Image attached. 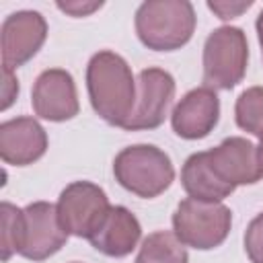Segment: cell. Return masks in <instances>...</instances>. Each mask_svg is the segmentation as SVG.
I'll list each match as a JSON object with an SVG mask.
<instances>
[{"instance_id":"cell-1","label":"cell","mask_w":263,"mask_h":263,"mask_svg":"<svg viewBox=\"0 0 263 263\" xmlns=\"http://www.w3.org/2000/svg\"><path fill=\"white\" fill-rule=\"evenodd\" d=\"M86 90L95 113L123 127L136 105V80L129 64L115 51H97L86 66Z\"/></svg>"},{"instance_id":"cell-2","label":"cell","mask_w":263,"mask_h":263,"mask_svg":"<svg viewBox=\"0 0 263 263\" xmlns=\"http://www.w3.org/2000/svg\"><path fill=\"white\" fill-rule=\"evenodd\" d=\"M195 10L187 0H146L136 10V35L152 51H175L195 33Z\"/></svg>"},{"instance_id":"cell-3","label":"cell","mask_w":263,"mask_h":263,"mask_svg":"<svg viewBox=\"0 0 263 263\" xmlns=\"http://www.w3.org/2000/svg\"><path fill=\"white\" fill-rule=\"evenodd\" d=\"M115 181L129 193L152 199L175 181V166L164 150L152 144H134L113 158Z\"/></svg>"},{"instance_id":"cell-4","label":"cell","mask_w":263,"mask_h":263,"mask_svg":"<svg viewBox=\"0 0 263 263\" xmlns=\"http://www.w3.org/2000/svg\"><path fill=\"white\" fill-rule=\"evenodd\" d=\"M249 43L240 27L224 25L214 29L203 43V86L212 90H230L247 74Z\"/></svg>"},{"instance_id":"cell-5","label":"cell","mask_w":263,"mask_h":263,"mask_svg":"<svg viewBox=\"0 0 263 263\" xmlns=\"http://www.w3.org/2000/svg\"><path fill=\"white\" fill-rule=\"evenodd\" d=\"M232 226V212L222 201H197L183 199L179 201L173 214V232L177 238L191 249L212 251L220 247Z\"/></svg>"},{"instance_id":"cell-6","label":"cell","mask_w":263,"mask_h":263,"mask_svg":"<svg viewBox=\"0 0 263 263\" xmlns=\"http://www.w3.org/2000/svg\"><path fill=\"white\" fill-rule=\"evenodd\" d=\"M55 208L58 218L68 234L90 240L109 214L111 203L103 187L97 183L74 181L62 189Z\"/></svg>"},{"instance_id":"cell-7","label":"cell","mask_w":263,"mask_h":263,"mask_svg":"<svg viewBox=\"0 0 263 263\" xmlns=\"http://www.w3.org/2000/svg\"><path fill=\"white\" fill-rule=\"evenodd\" d=\"M175 78L162 68H144L136 80V105L123 129H156L164 123L175 99Z\"/></svg>"},{"instance_id":"cell-8","label":"cell","mask_w":263,"mask_h":263,"mask_svg":"<svg viewBox=\"0 0 263 263\" xmlns=\"http://www.w3.org/2000/svg\"><path fill=\"white\" fill-rule=\"evenodd\" d=\"M58 208L49 201H33L23 208V240L18 255L29 261H45L55 255L68 240Z\"/></svg>"},{"instance_id":"cell-9","label":"cell","mask_w":263,"mask_h":263,"mask_svg":"<svg viewBox=\"0 0 263 263\" xmlns=\"http://www.w3.org/2000/svg\"><path fill=\"white\" fill-rule=\"evenodd\" d=\"M2 66L12 70L25 66L47 39V21L37 10L10 12L0 29Z\"/></svg>"},{"instance_id":"cell-10","label":"cell","mask_w":263,"mask_h":263,"mask_svg":"<svg viewBox=\"0 0 263 263\" xmlns=\"http://www.w3.org/2000/svg\"><path fill=\"white\" fill-rule=\"evenodd\" d=\"M31 105L37 117L47 121H68L78 115V92L74 78L64 68L43 70L33 84Z\"/></svg>"},{"instance_id":"cell-11","label":"cell","mask_w":263,"mask_h":263,"mask_svg":"<svg viewBox=\"0 0 263 263\" xmlns=\"http://www.w3.org/2000/svg\"><path fill=\"white\" fill-rule=\"evenodd\" d=\"M220 119V99L208 86L191 88L171 113L173 132L183 140H201L214 132Z\"/></svg>"},{"instance_id":"cell-12","label":"cell","mask_w":263,"mask_h":263,"mask_svg":"<svg viewBox=\"0 0 263 263\" xmlns=\"http://www.w3.org/2000/svg\"><path fill=\"white\" fill-rule=\"evenodd\" d=\"M205 152L214 173L232 187L253 185L263 179L257 160V146L247 138L230 136Z\"/></svg>"},{"instance_id":"cell-13","label":"cell","mask_w":263,"mask_h":263,"mask_svg":"<svg viewBox=\"0 0 263 263\" xmlns=\"http://www.w3.org/2000/svg\"><path fill=\"white\" fill-rule=\"evenodd\" d=\"M47 152V132L35 117H14L0 123V158L12 166L37 162Z\"/></svg>"},{"instance_id":"cell-14","label":"cell","mask_w":263,"mask_h":263,"mask_svg":"<svg viewBox=\"0 0 263 263\" xmlns=\"http://www.w3.org/2000/svg\"><path fill=\"white\" fill-rule=\"evenodd\" d=\"M142 238V226L138 218L125 205H111L99 230L90 236V245L107 257H127Z\"/></svg>"},{"instance_id":"cell-15","label":"cell","mask_w":263,"mask_h":263,"mask_svg":"<svg viewBox=\"0 0 263 263\" xmlns=\"http://www.w3.org/2000/svg\"><path fill=\"white\" fill-rule=\"evenodd\" d=\"M181 185L191 199L210 201V203L226 199L236 189V187L224 183L214 173V168L210 166V160H208V152H195L185 160V164L181 168Z\"/></svg>"},{"instance_id":"cell-16","label":"cell","mask_w":263,"mask_h":263,"mask_svg":"<svg viewBox=\"0 0 263 263\" xmlns=\"http://www.w3.org/2000/svg\"><path fill=\"white\" fill-rule=\"evenodd\" d=\"M134 263H189V255L175 232L156 230L142 240Z\"/></svg>"},{"instance_id":"cell-17","label":"cell","mask_w":263,"mask_h":263,"mask_svg":"<svg viewBox=\"0 0 263 263\" xmlns=\"http://www.w3.org/2000/svg\"><path fill=\"white\" fill-rule=\"evenodd\" d=\"M234 119L240 129L257 138L263 134V86H251L238 95Z\"/></svg>"},{"instance_id":"cell-18","label":"cell","mask_w":263,"mask_h":263,"mask_svg":"<svg viewBox=\"0 0 263 263\" xmlns=\"http://www.w3.org/2000/svg\"><path fill=\"white\" fill-rule=\"evenodd\" d=\"M2 216V261L6 263L14 253L18 255L23 240V210L10 201L0 203Z\"/></svg>"},{"instance_id":"cell-19","label":"cell","mask_w":263,"mask_h":263,"mask_svg":"<svg viewBox=\"0 0 263 263\" xmlns=\"http://www.w3.org/2000/svg\"><path fill=\"white\" fill-rule=\"evenodd\" d=\"M245 253L251 263H263V212L257 214L245 230Z\"/></svg>"},{"instance_id":"cell-20","label":"cell","mask_w":263,"mask_h":263,"mask_svg":"<svg viewBox=\"0 0 263 263\" xmlns=\"http://www.w3.org/2000/svg\"><path fill=\"white\" fill-rule=\"evenodd\" d=\"M253 6V0H247V2H228V0H218V2H208V8L222 21H230V18H236L240 16L245 10H249Z\"/></svg>"},{"instance_id":"cell-21","label":"cell","mask_w":263,"mask_h":263,"mask_svg":"<svg viewBox=\"0 0 263 263\" xmlns=\"http://www.w3.org/2000/svg\"><path fill=\"white\" fill-rule=\"evenodd\" d=\"M16 97H18V80L14 76V70L8 66H2V105H0V109L6 111L14 103Z\"/></svg>"},{"instance_id":"cell-22","label":"cell","mask_w":263,"mask_h":263,"mask_svg":"<svg viewBox=\"0 0 263 263\" xmlns=\"http://www.w3.org/2000/svg\"><path fill=\"white\" fill-rule=\"evenodd\" d=\"M55 6L70 16H88L95 10H99L103 6V2H78V0H74V2H58Z\"/></svg>"},{"instance_id":"cell-23","label":"cell","mask_w":263,"mask_h":263,"mask_svg":"<svg viewBox=\"0 0 263 263\" xmlns=\"http://www.w3.org/2000/svg\"><path fill=\"white\" fill-rule=\"evenodd\" d=\"M255 29H257V37H259V45H261V51H263V10L259 12L257 16V23H255Z\"/></svg>"},{"instance_id":"cell-24","label":"cell","mask_w":263,"mask_h":263,"mask_svg":"<svg viewBox=\"0 0 263 263\" xmlns=\"http://www.w3.org/2000/svg\"><path fill=\"white\" fill-rule=\"evenodd\" d=\"M257 160H259V168L263 175V134L259 136V144H257Z\"/></svg>"},{"instance_id":"cell-25","label":"cell","mask_w":263,"mask_h":263,"mask_svg":"<svg viewBox=\"0 0 263 263\" xmlns=\"http://www.w3.org/2000/svg\"><path fill=\"white\" fill-rule=\"evenodd\" d=\"M74 263H78V261H74Z\"/></svg>"}]
</instances>
